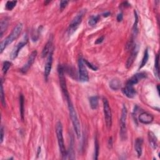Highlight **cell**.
I'll list each match as a JSON object with an SVG mask.
<instances>
[{
  "mask_svg": "<svg viewBox=\"0 0 160 160\" xmlns=\"http://www.w3.org/2000/svg\"><path fill=\"white\" fill-rule=\"evenodd\" d=\"M68 102V110H69V113L70 118L71 119V122L73 125V128L75 129V133L76 134V137L78 139H80L81 137V127H80V123L79 122L78 118V116L76 114V112L75 111V109L74 108L73 105L71 101L70 98L66 100Z\"/></svg>",
  "mask_w": 160,
  "mask_h": 160,
  "instance_id": "1",
  "label": "cell"
},
{
  "mask_svg": "<svg viewBox=\"0 0 160 160\" xmlns=\"http://www.w3.org/2000/svg\"><path fill=\"white\" fill-rule=\"evenodd\" d=\"M68 3V1H61L60 2V8L61 9H63L64 8H65L66 6H67Z\"/></svg>",
  "mask_w": 160,
  "mask_h": 160,
  "instance_id": "31",
  "label": "cell"
},
{
  "mask_svg": "<svg viewBox=\"0 0 160 160\" xmlns=\"http://www.w3.org/2000/svg\"><path fill=\"white\" fill-rule=\"evenodd\" d=\"M52 64H53V50L50 52V54L48 55L45 63L44 75L46 81H48V78H49V76L50 75L51 70L52 68Z\"/></svg>",
  "mask_w": 160,
  "mask_h": 160,
  "instance_id": "10",
  "label": "cell"
},
{
  "mask_svg": "<svg viewBox=\"0 0 160 160\" xmlns=\"http://www.w3.org/2000/svg\"><path fill=\"white\" fill-rule=\"evenodd\" d=\"M37 56V51H33L29 57L28 61L23 66L22 68L21 69V71L23 73H26L30 68L32 65L34 63V62L35 61V59Z\"/></svg>",
  "mask_w": 160,
  "mask_h": 160,
  "instance_id": "11",
  "label": "cell"
},
{
  "mask_svg": "<svg viewBox=\"0 0 160 160\" xmlns=\"http://www.w3.org/2000/svg\"><path fill=\"white\" fill-rule=\"evenodd\" d=\"M157 90H158V94H159V85H158V86H157Z\"/></svg>",
  "mask_w": 160,
  "mask_h": 160,
  "instance_id": "37",
  "label": "cell"
},
{
  "mask_svg": "<svg viewBox=\"0 0 160 160\" xmlns=\"http://www.w3.org/2000/svg\"><path fill=\"white\" fill-rule=\"evenodd\" d=\"M85 13H86V10L85 11V9H83V10L80 11L78 13L76 14V16L73 18V19L70 25L68 30L69 35H71V34L73 33L76 31L78 27L79 26L80 23L82 21V19H83V17Z\"/></svg>",
  "mask_w": 160,
  "mask_h": 160,
  "instance_id": "7",
  "label": "cell"
},
{
  "mask_svg": "<svg viewBox=\"0 0 160 160\" xmlns=\"http://www.w3.org/2000/svg\"><path fill=\"white\" fill-rule=\"evenodd\" d=\"M90 103L91 109L96 110L98 106V96H91L90 98Z\"/></svg>",
  "mask_w": 160,
  "mask_h": 160,
  "instance_id": "22",
  "label": "cell"
},
{
  "mask_svg": "<svg viewBox=\"0 0 160 160\" xmlns=\"http://www.w3.org/2000/svg\"><path fill=\"white\" fill-rule=\"evenodd\" d=\"M122 91L124 95L129 98H134L136 95V93H137V92H136V90L134 88V86L127 83L126 85L124 88L122 89Z\"/></svg>",
  "mask_w": 160,
  "mask_h": 160,
  "instance_id": "14",
  "label": "cell"
},
{
  "mask_svg": "<svg viewBox=\"0 0 160 160\" xmlns=\"http://www.w3.org/2000/svg\"><path fill=\"white\" fill-rule=\"evenodd\" d=\"M128 111L125 105H123L122 116L120 119V137L122 140L127 139V118Z\"/></svg>",
  "mask_w": 160,
  "mask_h": 160,
  "instance_id": "4",
  "label": "cell"
},
{
  "mask_svg": "<svg viewBox=\"0 0 160 160\" xmlns=\"http://www.w3.org/2000/svg\"><path fill=\"white\" fill-rule=\"evenodd\" d=\"M112 145H113V140H112V138H110L109 139V141H108V146L110 148H111V147H112Z\"/></svg>",
  "mask_w": 160,
  "mask_h": 160,
  "instance_id": "35",
  "label": "cell"
},
{
  "mask_svg": "<svg viewBox=\"0 0 160 160\" xmlns=\"http://www.w3.org/2000/svg\"><path fill=\"white\" fill-rule=\"evenodd\" d=\"M16 1H8L6 3V9L8 11H11L12 9L16 6Z\"/></svg>",
  "mask_w": 160,
  "mask_h": 160,
  "instance_id": "26",
  "label": "cell"
},
{
  "mask_svg": "<svg viewBox=\"0 0 160 160\" xmlns=\"http://www.w3.org/2000/svg\"><path fill=\"white\" fill-rule=\"evenodd\" d=\"M64 71L65 70H64L63 66L61 65H59V66H58V76H59L60 86H61L63 93L66 100H67L70 98V95L67 89L66 81V78L65 76Z\"/></svg>",
  "mask_w": 160,
  "mask_h": 160,
  "instance_id": "5",
  "label": "cell"
},
{
  "mask_svg": "<svg viewBox=\"0 0 160 160\" xmlns=\"http://www.w3.org/2000/svg\"><path fill=\"white\" fill-rule=\"evenodd\" d=\"M23 24L22 23H19L14 28L12 32L11 33L10 35H9L5 40H4L0 45V53H2L3 51L4 50V49L9 45L12 43L14 40H16V39L20 35V34L23 30Z\"/></svg>",
  "mask_w": 160,
  "mask_h": 160,
  "instance_id": "2",
  "label": "cell"
},
{
  "mask_svg": "<svg viewBox=\"0 0 160 160\" xmlns=\"http://www.w3.org/2000/svg\"><path fill=\"white\" fill-rule=\"evenodd\" d=\"M56 133L58 139V143L59 145L60 151L61 154L62 159H66L67 158V151L65 146L63 134V126L60 122H58L56 126Z\"/></svg>",
  "mask_w": 160,
  "mask_h": 160,
  "instance_id": "3",
  "label": "cell"
},
{
  "mask_svg": "<svg viewBox=\"0 0 160 160\" xmlns=\"http://www.w3.org/2000/svg\"><path fill=\"white\" fill-rule=\"evenodd\" d=\"M11 63L8 61H6L3 63L2 71H3V73L4 75L6 74V73L8 72L9 68L11 67Z\"/></svg>",
  "mask_w": 160,
  "mask_h": 160,
  "instance_id": "27",
  "label": "cell"
},
{
  "mask_svg": "<svg viewBox=\"0 0 160 160\" xmlns=\"http://www.w3.org/2000/svg\"><path fill=\"white\" fill-rule=\"evenodd\" d=\"M84 59L81 56L78 60V68H79V79L81 82H88L89 81L88 73L86 68Z\"/></svg>",
  "mask_w": 160,
  "mask_h": 160,
  "instance_id": "8",
  "label": "cell"
},
{
  "mask_svg": "<svg viewBox=\"0 0 160 160\" xmlns=\"http://www.w3.org/2000/svg\"><path fill=\"white\" fill-rule=\"evenodd\" d=\"M143 143V139L142 138H138L136 139L135 143H134V148L138 157L141 156L142 154Z\"/></svg>",
  "mask_w": 160,
  "mask_h": 160,
  "instance_id": "16",
  "label": "cell"
},
{
  "mask_svg": "<svg viewBox=\"0 0 160 160\" xmlns=\"http://www.w3.org/2000/svg\"><path fill=\"white\" fill-rule=\"evenodd\" d=\"M103 103L106 125V127L110 129L111 127V125H112V113H111V110L107 99L104 98L103 99Z\"/></svg>",
  "mask_w": 160,
  "mask_h": 160,
  "instance_id": "6",
  "label": "cell"
},
{
  "mask_svg": "<svg viewBox=\"0 0 160 160\" xmlns=\"http://www.w3.org/2000/svg\"><path fill=\"white\" fill-rule=\"evenodd\" d=\"M99 150H100V146H99V143L98 142V139L97 138L95 139V153H94V159H98V155H99Z\"/></svg>",
  "mask_w": 160,
  "mask_h": 160,
  "instance_id": "25",
  "label": "cell"
},
{
  "mask_svg": "<svg viewBox=\"0 0 160 160\" xmlns=\"http://www.w3.org/2000/svg\"><path fill=\"white\" fill-rule=\"evenodd\" d=\"M100 19V16L99 15H96V16H92L90 18L89 21H88V24L89 25L91 26H95L97 23L98 22Z\"/></svg>",
  "mask_w": 160,
  "mask_h": 160,
  "instance_id": "24",
  "label": "cell"
},
{
  "mask_svg": "<svg viewBox=\"0 0 160 160\" xmlns=\"http://www.w3.org/2000/svg\"><path fill=\"white\" fill-rule=\"evenodd\" d=\"M25 99L23 95L19 96V108H20V114L22 120H24V114H25Z\"/></svg>",
  "mask_w": 160,
  "mask_h": 160,
  "instance_id": "21",
  "label": "cell"
},
{
  "mask_svg": "<svg viewBox=\"0 0 160 160\" xmlns=\"http://www.w3.org/2000/svg\"><path fill=\"white\" fill-rule=\"evenodd\" d=\"M4 128L3 127L1 128V143H3V139H4Z\"/></svg>",
  "mask_w": 160,
  "mask_h": 160,
  "instance_id": "34",
  "label": "cell"
},
{
  "mask_svg": "<svg viewBox=\"0 0 160 160\" xmlns=\"http://www.w3.org/2000/svg\"><path fill=\"white\" fill-rule=\"evenodd\" d=\"M1 101L2 105L5 107L6 106V102H5V98H4V90H3V80H1Z\"/></svg>",
  "mask_w": 160,
  "mask_h": 160,
  "instance_id": "29",
  "label": "cell"
},
{
  "mask_svg": "<svg viewBox=\"0 0 160 160\" xmlns=\"http://www.w3.org/2000/svg\"><path fill=\"white\" fill-rule=\"evenodd\" d=\"M104 39H105V37H104V36H101V37L98 38L97 39V40H96V41H95V44H96V45L101 44V43L103 41Z\"/></svg>",
  "mask_w": 160,
  "mask_h": 160,
  "instance_id": "32",
  "label": "cell"
},
{
  "mask_svg": "<svg viewBox=\"0 0 160 160\" xmlns=\"http://www.w3.org/2000/svg\"><path fill=\"white\" fill-rule=\"evenodd\" d=\"M146 73H139L136 74L131 78L127 81V83L134 86V85L137 84L140 80H142V79L144 78H146Z\"/></svg>",
  "mask_w": 160,
  "mask_h": 160,
  "instance_id": "15",
  "label": "cell"
},
{
  "mask_svg": "<svg viewBox=\"0 0 160 160\" xmlns=\"http://www.w3.org/2000/svg\"><path fill=\"white\" fill-rule=\"evenodd\" d=\"M84 61H85V63L86 66H88L90 68H91L92 70L93 71H96L97 70H98V67L96 66L95 65L91 64V63H90L89 61H87L86 60H84Z\"/></svg>",
  "mask_w": 160,
  "mask_h": 160,
  "instance_id": "30",
  "label": "cell"
},
{
  "mask_svg": "<svg viewBox=\"0 0 160 160\" xmlns=\"http://www.w3.org/2000/svg\"><path fill=\"white\" fill-rule=\"evenodd\" d=\"M154 74L155 76L159 78V55H157L154 64Z\"/></svg>",
  "mask_w": 160,
  "mask_h": 160,
  "instance_id": "28",
  "label": "cell"
},
{
  "mask_svg": "<svg viewBox=\"0 0 160 160\" xmlns=\"http://www.w3.org/2000/svg\"><path fill=\"white\" fill-rule=\"evenodd\" d=\"M110 15V12H106V13L103 14V16H105V17H108Z\"/></svg>",
  "mask_w": 160,
  "mask_h": 160,
  "instance_id": "36",
  "label": "cell"
},
{
  "mask_svg": "<svg viewBox=\"0 0 160 160\" xmlns=\"http://www.w3.org/2000/svg\"><path fill=\"white\" fill-rule=\"evenodd\" d=\"M138 45H134L133 47V49L132 50V53L128 58V60L127 61V64H126V66H127V68H129L132 66L133 63H134L136 58H137L138 53Z\"/></svg>",
  "mask_w": 160,
  "mask_h": 160,
  "instance_id": "12",
  "label": "cell"
},
{
  "mask_svg": "<svg viewBox=\"0 0 160 160\" xmlns=\"http://www.w3.org/2000/svg\"><path fill=\"white\" fill-rule=\"evenodd\" d=\"M28 40V39L27 36H26L21 42H19L18 44L13 48V50L11 51V55H10V58L11 60H14L15 58H17L19 51H20L22 48L25 46H26V45L27 44Z\"/></svg>",
  "mask_w": 160,
  "mask_h": 160,
  "instance_id": "9",
  "label": "cell"
},
{
  "mask_svg": "<svg viewBox=\"0 0 160 160\" xmlns=\"http://www.w3.org/2000/svg\"><path fill=\"white\" fill-rule=\"evenodd\" d=\"M123 14L121 13H119L118 14V16H117V21L118 22H120V21H122L123 20Z\"/></svg>",
  "mask_w": 160,
  "mask_h": 160,
  "instance_id": "33",
  "label": "cell"
},
{
  "mask_svg": "<svg viewBox=\"0 0 160 160\" xmlns=\"http://www.w3.org/2000/svg\"><path fill=\"white\" fill-rule=\"evenodd\" d=\"M148 139H149V143L151 145V146L153 149H156L158 147V139L156 137V136L154 134L151 132H148Z\"/></svg>",
  "mask_w": 160,
  "mask_h": 160,
  "instance_id": "17",
  "label": "cell"
},
{
  "mask_svg": "<svg viewBox=\"0 0 160 160\" xmlns=\"http://www.w3.org/2000/svg\"><path fill=\"white\" fill-rule=\"evenodd\" d=\"M122 83L118 79H113L110 81V87L113 90H118L121 88Z\"/></svg>",
  "mask_w": 160,
  "mask_h": 160,
  "instance_id": "19",
  "label": "cell"
},
{
  "mask_svg": "<svg viewBox=\"0 0 160 160\" xmlns=\"http://www.w3.org/2000/svg\"><path fill=\"white\" fill-rule=\"evenodd\" d=\"M52 45H53L52 40H50L46 43V44L45 45L44 48H43V50L42 51V53H41L42 58H45L46 56H48V55L50 54V52L52 51V49H51Z\"/></svg>",
  "mask_w": 160,
  "mask_h": 160,
  "instance_id": "18",
  "label": "cell"
},
{
  "mask_svg": "<svg viewBox=\"0 0 160 160\" xmlns=\"http://www.w3.org/2000/svg\"><path fill=\"white\" fill-rule=\"evenodd\" d=\"M138 119L140 123L144 124H148L153 122L154 119V117L151 114L146 112H143L139 114Z\"/></svg>",
  "mask_w": 160,
  "mask_h": 160,
  "instance_id": "13",
  "label": "cell"
},
{
  "mask_svg": "<svg viewBox=\"0 0 160 160\" xmlns=\"http://www.w3.org/2000/svg\"><path fill=\"white\" fill-rule=\"evenodd\" d=\"M8 24L9 20L7 18L2 19L1 20V25H0V26H1V28H0V35H1V37L3 36L4 32L6 31V29L8 26Z\"/></svg>",
  "mask_w": 160,
  "mask_h": 160,
  "instance_id": "20",
  "label": "cell"
},
{
  "mask_svg": "<svg viewBox=\"0 0 160 160\" xmlns=\"http://www.w3.org/2000/svg\"><path fill=\"white\" fill-rule=\"evenodd\" d=\"M148 59H149L148 50L146 49V50H145V51H144V56H143V58L142 59V63H141V65H140V66H139V69L142 68L143 67H144L145 65H146V64L147 63V62L148 61Z\"/></svg>",
  "mask_w": 160,
  "mask_h": 160,
  "instance_id": "23",
  "label": "cell"
}]
</instances>
